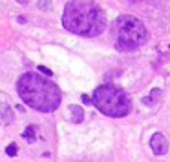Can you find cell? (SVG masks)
Segmentation results:
<instances>
[{"label": "cell", "instance_id": "6da1fadb", "mask_svg": "<svg viewBox=\"0 0 170 162\" xmlns=\"http://www.w3.org/2000/svg\"><path fill=\"white\" fill-rule=\"evenodd\" d=\"M17 91L24 104L40 113H51L61 106L62 95L57 84L37 73H24L17 82Z\"/></svg>", "mask_w": 170, "mask_h": 162}, {"label": "cell", "instance_id": "7a4b0ae2", "mask_svg": "<svg viewBox=\"0 0 170 162\" xmlns=\"http://www.w3.org/2000/svg\"><path fill=\"white\" fill-rule=\"evenodd\" d=\"M62 26L75 35L97 37L106 27V17L97 4L88 0H72L64 7Z\"/></svg>", "mask_w": 170, "mask_h": 162}, {"label": "cell", "instance_id": "3957f363", "mask_svg": "<svg viewBox=\"0 0 170 162\" xmlns=\"http://www.w3.org/2000/svg\"><path fill=\"white\" fill-rule=\"evenodd\" d=\"M93 106L108 117H126L132 111V100L121 87L113 84H103L93 91Z\"/></svg>", "mask_w": 170, "mask_h": 162}, {"label": "cell", "instance_id": "277c9868", "mask_svg": "<svg viewBox=\"0 0 170 162\" xmlns=\"http://www.w3.org/2000/svg\"><path fill=\"white\" fill-rule=\"evenodd\" d=\"M115 49L121 53L136 51L141 46H144L148 40V31L141 20L128 15L117 18L115 22Z\"/></svg>", "mask_w": 170, "mask_h": 162}, {"label": "cell", "instance_id": "5b68a950", "mask_svg": "<svg viewBox=\"0 0 170 162\" xmlns=\"http://www.w3.org/2000/svg\"><path fill=\"white\" fill-rule=\"evenodd\" d=\"M150 148H152V151L156 155H165L168 151V142L161 133H156V135H152V139H150Z\"/></svg>", "mask_w": 170, "mask_h": 162}, {"label": "cell", "instance_id": "8992f818", "mask_svg": "<svg viewBox=\"0 0 170 162\" xmlns=\"http://www.w3.org/2000/svg\"><path fill=\"white\" fill-rule=\"evenodd\" d=\"M0 119H2L4 124H11V122H13L15 115H13L11 107H9L7 104H2V106H0Z\"/></svg>", "mask_w": 170, "mask_h": 162}, {"label": "cell", "instance_id": "52a82bcc", "mask_svg": "<svg viewBox=\"0 0 170 162\" xmlns=\"http://www.w3.org/2000/svg\"><path fill=\"white\" fill-rule=\"evenodd\" d=\"M69 111H72V117H73V122H77V124H79V122H82V119H84V113H82V107L81 106H69Z\"/></svg>", "mask_w": 170, "mask_h": 162}, {"label": "cell", "instance_id": "ba28073f", "mask_svg": "<svg viewBox=\"0 0 170 162\" xmlns=\"http://www.w3.org/2000/svg\"><path fill=\"white\" fill-rule=\"evenodd\" d=\"M51 0H38V9L42 11H51Z\"/></svg>", "mask_w": 170, "mask_h": 162}, {"label": "cell", "instance_id": "9c48e42d", "mask_svg": "<svg viewBox=\"0 0 170 162\" xmlns=\"http://www.w3.org/2000/svg\"><path fill=\"white\" fill-rule=\"evenodd\" d=\"M24 139H26V140H33L35 139V127L33 126H29V127H26V131H24Z\"/></svg>", "mask_w": 170, "mask_h": 162}, {"label": "cell", "instance_id": "30bf717a", "mask_svg": "<svg viewBox=\"0 0 170 162\" xmlns=\"http://www.w3.org/2000/svg\"><path fill=\"white\" fill-rule=\"evenodd\" d=\"M6 153H7L9 157H15V155L18 153V146H17V144H9L7 148H6Z\"/></svg>", "mask_w": 170, "mask_h": 162}, {"label": "cell", "instance_id": "8fae6325", "mask_svg": "<svg viewBox=\"0 0 170 162\" xmlns=\"http://www.w3.org/2000/svg\"><path fill=\"white\" fill-rule=\"evenodd\" d=\"M38 71H40V73H44L46 77H51V75H53V73H51V69H48L46 66H38Z\"/></svg>", "mask_w": 170, "mask_h": 162}, {"label": "cell", "instance_id": "7c38bea8", "mask_svg": "<svg viewBox=\"0 0 170 162\" xmlns=\"http://www.w3.org/2000/svg\"><path fill=\"white\" fill-rule=\"evenodd\" d=\"M81 99H82V102H84V104H93V100H92V99H90V97H88V95H82V97H81Z\"/></svg>", "mask_w": 170, "mask_h": 162}, {"label": "cell", "instance_id": "4fadbf2b", "mask_svg": "<svg viewBox=\"0 0 170 162\" xmlns=\"http://www.w3.org/2000/svg\"><path fill=\"white\" fill-rule=\"evenodd\" d=\"M143 104H146V106H152V99H148V97H146V99H143Z\"/></svg>", "mask_w": 170, "mask_h": 162}, {"label": "cell", "instance_id": "5bb4252c", "mask_svg": "<svg viewBox=\"0 0 170 162\" xmlns=\"http://www.w3.org/2000/svg\"><path fill=\"white\" fill-rule=\"evenodd\" d=\"M18 4H28V0H17Z\"/></svg>", "mask_w": 170, "mask_h": 162}]
</instances>
